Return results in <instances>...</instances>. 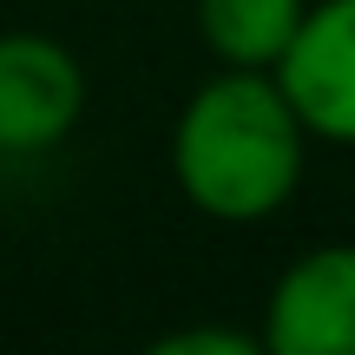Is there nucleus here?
<instances>
[{
	"label": "nucleus",
	"mask_w": 355,
	"mask_h": 355,
	"mask_svg": "<svg viewBox=\"0 0 355 355\" xmlns=\"http://www.w3.org/2000/svg\"><path fill=\"white\" fill-rule=\"evenodd\" d=\"M309 139L316 132L303 125L277 73L224 66L184 99L171 125L178 198L211 224H263L296 198Z\"/></svg>",
	"instance_id": "obj_1"
},
{
	"label": "nucleus",
	"mask_w": 355,
	"mask_h": 355,
	"mask_svg": "<svg viewBox=\"0 0 355 355\" xmlns=\"http://www.w3.org/2000/svg\"><path fill=\"white\" fill-rule=\"evenodd\" d=\"M303 125L329 145H355V0H316L277 66Z\"/></svg>",
	"instance_id": "obj_4"
},
{
	"label": "nucleus",
	"mask_w": 355,
	"mask_h": 355,
	"mask_svg": "<svg viewBox=\"0 0 355 355\" xmlns=\"http://www.w3.org/2000/svg\"><path fill=\"white\" fill-rule=\"evenodd\" d=\"M270 355H355V243H316L263 303Z\"/></svg>",
	"instance_id": "obj_3"
},
{
	"label": "nucleus",
	"mask_w": 355,
	"mask_h": 355,
	"mask_svg": "<svg viewBox=\"0 0 355 355\" xmlns=\"http://www.w3.org/2000/svg\"><path fill=\"white\" fill-rule=\"evenodd\" d=\"M263 336H243V329H178L158 343V355H257Z\"/></svg>",
	"instance_id": "obj_6"
},
{
	"label": "nucleus",
	"mask_w": 355,
	"mask_h": 355,
	"mask_svg": "<svg viewBox=\"0 0 355 355\" xmlns=\"http://www.w3.org/2000/svg\"><path fill=\"white\" fill-rule=\"evenodd\" d=\"M309 0H198V33L224 66L277 73L290 40L303 33Z\"/></svg>",
	"instance_id": "obj_5"
},
{
	"label": "nucleus",
	"mask_w": 355,
	"mask_h": 355,
	"mask_svg": "<svg viewBox=\"0 0 355 355\" xmlns=\"http://www.w3.org/2000/svg\"><path fill=\"white\" fill-rule=\"evenodd\" d=\"M86 119V66L53 33H0V152H53Z\"/></svg>",
	"instance_id": "obj_2"
}]
</instances>
